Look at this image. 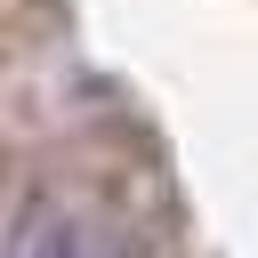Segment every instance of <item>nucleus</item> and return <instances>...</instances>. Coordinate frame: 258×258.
<instances>
[{
    "mask_svg": "<svg viewBox=\"0 0 258 258\" xmlns=\"http://www.w3.org/2000/svg\"><path fill=\"white\" fill-rule=\"evenodd\" d=\"M8 258H137V234L73 194H32L8 226Z\"/></svg>",
    "mask_w": 258,
    "mask_h": 258,
    "instance_id": "1",
    "label": "nucleus"
}]
</instances>
